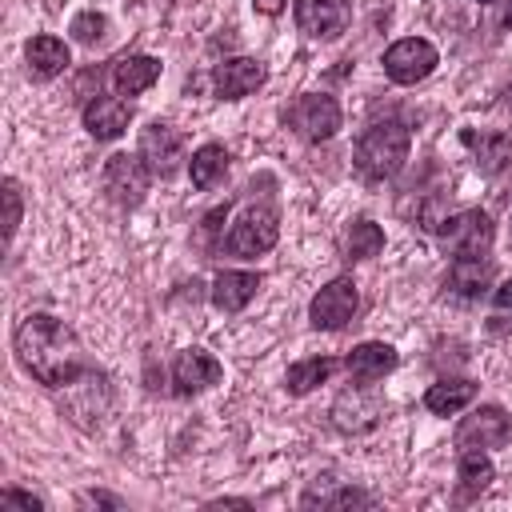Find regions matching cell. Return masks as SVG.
<instances>
[{
  "mask_svg": "<svg viewBox=\"0 0 512 512\" xmlns=\"http://www.w3.org/2000/svg\"><path fill=\"white\" fill-rule=\"evenodd\" d=\"M20 216H24V196H20V184H16L12 176H4V240H8V244L16 240Z\"/></svg>",
  "mask_w": 512,
  "mask_h": 512,
  "instance_id": "29",
  "label": "cell"
},
{
  "mask_svg": "<svg viewBox=\"0 0 512 512\" xmlns=\"http://www.w3.org/2000/svg\"><path fill=\"white\" fill-rule=\"evenodd\" d=\"M316 504H320V508H352V504L368 508V504H372V496H368V492H360V488H336V492L320 496Z\"/></svg>",
  "mask_w": 512,
  "mask_h": 512,
  "instance_id": "30",
  "label": "cell"
},
{
  "mask_svg": "<svg viewBox=\"0 0 512 512\" xmlns=\"http://www.w3.org/2000/svg\"><path fill=\"white\" fill-rule=\"evenodd\" d=\"M288 128L300 136V140H332L340 128H344V112L336 104V96L328 92H300L292 104H288Z\"/></svg>",
  "mask_w": 512,
  "mask_h": 512,
  "instance_id": "3",
  "label": "cell"
},
{
  "mask_svg": "<svg viewBox=\"0 0 512 512\" xmlns=\"http://www.w3.org/2000/svg\"><path fill=\"white\" fill-rule=\"evenodd\" d=\"M64 392H68V396H64V416H68L72 424H80V428L100 424V416L108 412V400H112V392H108V376H104L100 368L84 372V376L72 380Z\"/></svg>",
  "mask_w": 512,
  "mask_h": 512,
  "instance_id": "12",
  "label": "cell"
},
{
  "mask_svg": "<svg viewBox=\"0 0 512 512\" xmlns=\"http://www.w3.org/2000/svg\"><path fill=\"white\" fill-rule=\"evenodd\" d=\"M436 236L444 240V248L452 256H488L492 240H496V224L484 208H464V212L444 216L436 224Z\"/></svg>",
  "mask_w": 512,
  "mask_h": 512,
  "instance_id": "4",
  "label": "cell"
},
{
  "mask_svg": "<svg viewBox=\"0 0 512 512\" xmlns=\"http://www.w3.org/2000/svg\"><path fill=\"white\" fill-rule=\"evenodd\" d=\"M356 308H360L356 280H352V276H336V280H328V284L312 296V304H308V324H312L316 332H340V328L356 316Z\"/></svg>",
  "mask_w": 512,
  "mask_h": 512,
  "instance_id": "9",
  "label": "cell"
},
{
  "mask_svg": "<svg viewBox=\"0 0 512 512\" xmlns=\"http://www.w3.org/2000/svg\"><path fill=\"white\" fill-rule=\"evenodd\" d=\"M140 156H144V164L152 168V176L168 180V176L180 172V160H184V136H180L172 124L152 120V124L140 132Z\"/></svg>",
  "mask_w": 512,
  "mask_h": 512,
  "instance_id": "13",
  "label": "cell"
},
{
  "mask_svg": "<svg viewBox=\"0 0 512 512\" xmlns=\"http://www.w3.org/2000/svg\"><path fill=\"white\" fill-rule=\"evenodd\" d=\"M384 420V396L372 388V384H360L352 380V388H344L336 400H332V424L348 436H364L372 432L376 424Z\"/></svg>",
  "mask_w": 512,
  "mask_h": 512,
  "instance_id": "7",
  "label": "cell"
},
{
  "mask_svg": "<svg viewBox=\"0 0 512 512\" xmlns=\"http://www.w3.org/2000/svg\"><path fill=\"white\" fill-rule=\"evenodd\" d=\"M276 240H280V216H276V208L272 204H248L236 216V224L228 228L224 248L232 256H264V252L276 248Z\"/></svg>",
  "mask_w": 512,
  "mask_h": 512,
  "instance_id": "5",
  "label": "cell"
},
{
  "mask_svg": "<svg viewBox=\"0 0 512 512\" xmlns=\"http://www.w3.org/2000/svg\"><path fill=\"white\" fill-rule=\"evenodd\" d=\"M0 504H16V508H28V512H40V508H44L40 496L20 492V488H4V492H0Z\"/></svg>",
  "mask_w": 512,
  "mask_h": 512,
  "instance_id": "31",
  "label": "cell"
},
{
  "mask_svg": "<svg viewBox=\"0 0 512 512\" xmlns=\"http://www.w3.org/2000/svg\"><path fill=\"white\" fill-rule=\"evenodd\" d=\"M476 4H492V0H476Z\"/></svg>",
  "mask_w": 512,
  "mask_h": 512,
  "instance_id": "38",
  "label": "cell"
},
{
  "mask_svg": "<svg viewBox=\"0 0 512 512\" xmlns=\"http://www.w3.org/2000/svg\"><path fill=\"white\" fill-rule=\"evenodd\" d=\"M396 364H400V356H396V348L384 344V340H364V344H356V348L344 356L348 376L360 380V384H376V380H384Z\"/></svg>",
  "mask_w": 512,
  "mask_h": 512,
  "instance_id": "19",
  "label": "cell"
},
{
  "mask_svg": "<svg viewBox=\"0 0 512 512\" xmlns=\"http://www.w3.org/2000/svg\"><path fill=\"white\" fill-rule=\"evenodd\" d=\"M476 392H480V384L468 380V376L436 380V384L424 392V408H428L432 416H456V412H464V408L476 400Z\"/></svg>",
  "mask_w": 512,
  "mask_h": 512,
  "instance_id": "23",
  "label": "cell"
},
{
  "mask_svg": "<svg viewBox=\"0 0 512 512\" xmlns=\"http://www.w3.org/2000/svg\"><path fill=\"white\" fill-rule=\"evenodd\" d=\"M12 348H16V360L20 368L44 384V388H68L72 380H80L84 372H92L96 364L88 360L80 336L60 320V316H48V312H28L16 332H12Z\"/></svg>",
  "mask_w": 512,
  "mask_h": 512,
  "instance_id": "1",
  "label": "cell"
},
{
  "mask_svg": "<svg viewBox=\"0 0 512 512\" xmlns=\"http://www.w3.org/2000/svg\"><path fill=\"white\" fill-rule=\"evenodd\" d=\"M336 368H340V360H332V356L296 360V364H288V372H284V388H288V396H308V392L320 388Z\"/></svg>",
  "mask_w": 512,
  "mask_h": 512,
  "instance_id": "26",
  "label": "cell"
},
{
  "mask_svg": "<svg viewBox=\"0 0 512 512\" xmlns=\"http://www.w3.org/2000/svg\"><path fill=\"white\" fill-rule=\"evenodd\" d=\"M460 140L472 148V160L484 176L504 172L508 160H512V136L508 132H496V128L492 132H460Z\"/></svg>",
  "mask_w": 512,
  "mask_h": 512,
  "instance_id": "22",
  "label": "cell"
},
{
  "mask_svg": "<svg viewBox=\"0 0 512 512\" xmlns=\"http://www.w3.org/2000/svg\"><path fill=\"white\" fill-rule=\"evenodd\" d=\"M228 148L224 144H200L196 152H192V160H188V176H192V188H200V192H208V188H216L224 176H228Z\"/></svg>",
  "mask_w": 512,
  "mask_h": 512,
  "instance_id": "25",
  "label": "cell"
},
{
  "mask_svg": "<svg viewBox=\"0 0 512 512\" xmlns=\"http://www.w3.org/2000/svg\"><path fill=\"white\" fill-rule=\"evenodd\" d=\"M492 480H496V464L488 460V452H480V448L460 452V464H456V500L480 496Z\"/></svg>",
  "mask_w": 512,
  "mask_h": 512,
  "instance_id": "24",
  "label": "cell"
},
{
  "mask_svg": "<svg viewBox=\"0 0 512 512\" xmlns=\"http://www.w3.org/2000/svg\"><path fill=\"white\" fill-rule=\"evenodd\" d=\"M80 120H84L88 136H96V140H116V136L132 124V104L120 100V96H104V92H96V96L84 104Z\"/></svg>",
  "mask_w": 512,
  "mask_h": 512,
  "instance_id": "17",
  "label": "cell"
},
{
  "mask_svg": "<svg viewBox=\"0 0 512 512\" xmlns=\"http://www.w3.org/2000/svg\"><path fill=\"white\" fill-rule=\"evenodd\" d=\"M160 60L156 56H144V52H128V56H116L112 60V88L120 96H136V92H148L156 80H160Z\"/></svg>",
  "mask_w": 512,
  "mask_h": 512,
  "instance_id": "20",
  "label": "cell"
},
{
  "mask_svg": "<svg viewBox=\"0 0 512 512\" xmlns=\"http://www.w3.org/2000/svg\"><path fill=\"white\" fill-rule=\"evenodd\" d=\"M252 8H256L260 16H280V12L288 8V0H252Z\"/></svg>",
  "mask_w": 512,
  "mask_h": 512,
  "instance_id": "33",
  "label": "cell"
},
{
  "mask_svg": "<svg viewBox=\"0 0 512 512\" xmlns=\"http://www.w3.org/2000/svg\"><path fill=\"white\" fill-rule=\"evenodd\" d=\"M508 104H512V84H508Z\"/></svg>",
  "mask_w": 512,
  "mask_h": 512,
  "instance_id": "37",
  "label": "cell"
},
{
  "mask_svg": "<svg viewBox=\"0 0 512 512\" xmlns=\"http://www.w3.org/2000/svg\"><path fill=\"white\" fill-rule=\"evenodd\" d=\"M504 28H512V0H508V12H504Z\"/></svg>",
  "mask_w": 512,
  "mask_h": 512,
  "instance_id": "36",
  "label": "cell"
},
{
  "mask_svg": "<svg viewBox=\"0 0 512 512\" xmlns=\"http://www.w3.org/2000/svg\"><path fill=\"white\" fill-rule=\"evenodd\" d=\"M264 80H268V68L256 56H228L212 68V88L220 100H244L256 88H264Z\"/></svg>",
  "mask_w": 512,
  "mask_h": 512,
  "instance_id": "15",
  "label": "cell"
},
{
  "mask_svg": "<svg viewBox=\"0 0 512 512\" xmlns=\"http://www.w3.org/2000/svg\"><path fill=\"white\" fill-rule=\"evenodd\" d=\"M152 168L144 164L140 152H116L104 160V192L120 204V208H136L144 196H148V184H152Z\"/></svg>",
  "mask_w": 512,
  "mask_h": 512,
  "instance_id": "8",
  "label": "cell"
},
{
  "mask_svg": "<svg viewBox=\"0 0 512 512\" xmlns=\"http://www.w3.org/2000/svg\"><path fill=\"white\" fill-rule=\"evenodd\" d=\"M344 252H348L352 264L380 256V252H384V228H380L376 220H368V216L352 220V224H348V236H344Z\"/></svg>",
  "mask_w": 512,
  "mask_h": 512,
  "instance_id": "27",
  "label": "cell"
},
{
  "mask_svg": "<svg viewBox=\"0 0 512 512\" xmlns=\"http://www.w3.org/2000/svg\"><path fill=\"white\" fill-rule=\"evenodd\" d=\"M456 448L460 452H488V448H504L512 440V416L500 408V404H480L476 412H468L460 424H456Z\"/></svg>",
  "mask_w": 512,
  "mask_h": 512,
  "instance_id": "10",
  "label": "cell"
},
{
  "mask_svg": "<svg viewBox=\"0 0 512 512\" xmlns=\"http://www.w3.org/2000/svg\"><path fill=\"white\" fill-rule=\"evenodd\" d=\"M292 20L308 40H336L352 24V4L348 0H296Z\"/></svg>",
  "mask_w": 512,
  "mask_h": 512,
  "instance_id": "11",
  "label": "cell"
},
{
  "mask_svg": "<svg viewBox=\"0 0 512 512\" xmlns=\"http://www.w3.org/2000/svg\"><path fill=\"white\" fill-rule=\"evenodd\" d=\"M84 500H88V504H108V508H120V500H116V496H108V492H88Z\"/></svg>",
  "mask_w": 512,
  "mask_h": 512,
  "instance_id": "35",
  "label": "cell"
},
{
  "mask_svg": "<svg viewBox=\"0 0 512 512\" xmlns=\"http://www.w3.org/2000/svg\"><path fill=\"white\" fill-rule=\"evenodd\" d=\"M68 36H72L76 44H100V40L108 36V16H104V12H96V8L76 12V16H72V24H68Z\"/></svg>",
  "mask_w": 512,
  "mask_h": 512,
  "instance_id": "28",
  "label": "cell"
},
{
  "mask_svg": "<svg viewBox=\"0 0 512 512\" xmlns=\"http://www.w3.org/2000/svg\"><path fill=\"white\" fill-rule=\"evenodd\" d=\"M260 284H264V276H260V272L224 268V272H216V280H212V288H208V300H212V308H216V312L236 316V312H244V308L252 304V296L260 292Z\"/></svg>",
  "mask_w": 512,
  "mask_h": 512,
  "instance_id": "16",
  "label": "cell"
},
{
  "mask_svg": "<svg viewBox=\"0 0 512 512\" xmlns=\"http://www.w3.org/2000/svg\"><path fill=\"white\" fill-rule=\"evenodd\" d=\"M380 64H384V76L392 84L412 88V84H420V80H428L436 72L440 52H436V44H428L420 36H404V40H396V44L384 48V60Z\"/></svg>",
  "mask_w": 512,
  "mask_h": 512,
  "instance_id": "6",
  "label": "cell"
},
{
  "mask_svg": "<svg viewBox=\"0 0 512 512\" xmlns=\"http://www.w3.org/2000/svg\"><path fill=\"white\" fill-rule=\"evenodd\" d=\"M204 508H252V500H244V496H220V500H208Z\"/></svg>",
  "mask_w": 512,
  "mask_h": 512,
  "instance_id": "34",
  "label": "cell"
},
{
  "mask_svg": "<svg viewBox=\"0 0 512 512\" xmlns=\"http://www.w3.org/2000/svg\"><path fill=\"white\" fill-rule=\"evenodd\" d=\"M24 60H28V76L44 84V80H56L60 72H68L72 52H68V44H64L60 36L40 32V36H32V40L24 44Z\"/></svg>",
  "mask_w": 512,
  "mask_h": 512,
  "instance_id": "18",
  "label": "cell"
},
{
  "mask_svg": "<svg viewBox=\"0 0 512 512\" xmlns=\"http://www.w3.org/2000/svg\"><path fill=\"white\" fill-rule=\"evenodd\" d=\"M412 152V132L408 124L400 120H380V124H368L360 136H356V148H352V164L364 180H392L404 160Z\"/></svg>",
  "mask_w": 512,
  "mask_h": 512,
  "instance_id": "2",
  "label": "cell"
},
{
  "mask_svg": "<svg viewBox=\"0 0 512 512\" xmlns=\"http://www.w3.org/2000/svg\"><path fill=\"white\" fill-rule=\"evenodd\" d=\"M492 304H496L500 312H512V280H504L500 288H492Z\"/></svg>",
  "mask_w": 512,
  "mask_h": 512,
  "instance_id": "32",
  "label": "cell"
},
{
  "mask_svg": "<svg viewBox=\"0 0 512 512\" xmlns=\"http://www.w3.org/2000/svg\"><path fill=\"white\" fill-rule=\"evenodd\" d=\"M492 276H496V268H492L488 256H452V268H448L444 284H448L456 296L476 300L484 288H492Z\"/></svg>",
  "mask_w": 512,
  "mask_h": 512,
  "instance_id": "21",
  "label": "cell"
},
{
  "mask_svg": "<svg viewBox=\"0 0 512 512\" xmlns=\"http://www.w3.org/2000/svg\"><path fill=\"white\" fill-rule=\"evenodd\" d=\"M220 376H224V364L208 348H184L172 360V384H176L172 392L176 396H200L212 384H220Z\"/></svg>",
  "mask_w": 512,
  "mask_h": 512,
  "instance_id": "14",
  "label": "cell"
}]
</instances>
